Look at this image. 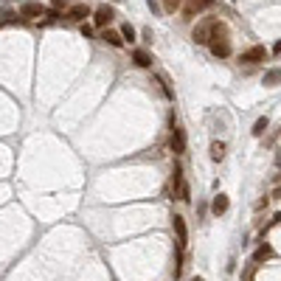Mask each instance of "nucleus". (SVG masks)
<instances>
[{"label": "nucleus", "mask_w": 281, "mask_h": 281, "mask_svg": "<svg viewBox=\"0 0 281 281\" xmlns=\"http://www.w3.org/2000/svg\"><path fill=\"white\" fill-rule=\"evenodd\" d=\"M208 48L217 59L231 56V40H228V28L222 23H211V34H208Z\"/></svg>", "instance_id": "f257e3e1"}, {"label": "nucleus", "mask_w": 281, "mask_h": 281, "mask_svg": "<svg viewBox=\"0 0 281 281\" xmlns=\"http://www.w3.org/2000/svg\"><path fill=\"white\" fill-rule=\"evenodd\" d=\"M172 228H175V236H177V250L183 253L186 245H188V228H186V220L180 217V214L172 217Z\"/></svg>", "instance_id": "f03ea898"}, {"label": "nucleus", "mask_w": 281, "mask_h": 281, "mask_svg": "<svg viewBox=\"0 0 281 281\" xmlns=\"http://www.w3.org/2000/svg\"><path fill=\"white\" fill-rule=\"evenodd\" d=\"M169 146H172V152H175V155H183V152H186V132L175 124V118H172V135H169Z\"/></svg>", "instance_id": "7ed1b4c3"}, {"label": "nucleus", "mask_w": 281, "mask_h": 281, "mask_svg": "<svg viewBox=\"0 0 281 281\" xmlns=\"http://www.w3.org/2000/svg\"><path fill=\"white\" fill-rule=\"evenodd\" d=\"M45 14V6L43 3H37V0H26L23 6H20V17L23 20H37Z\"/></svg>", "instance_id": "20e7f679"}, {"label": "nucleus", "mask_w": 281, "mask_h": 281, "mask_svg": "<svg viewBox=\"0 0 281 281\" xmlns=\"http://www.w3.org/2000/svg\"><path fill=\"white\" fill-rule=\"evenodd\" d=\"M264 56H267V48H264V45H253V48H247V51L239 53V62L253 65V62H264Z\"/></svg>", "instance_id": "39448f33"}, {"label": "nucleus", "mask_w": 281, "mask_h": 281, "mask_svg": "<svg viewBox=\"0 0 281 281\" xmlns=\"http://www.w3.org/2000/svg\"><path fill=\"white\" fill-rule=\"evenodd\" d=\"M113 17H115L113 6H98V9H96V14H93V23H96L98 28H104L107 23H113Z\"/></svg>", "instance_id": "423d86ee"}, {"label": "nucleus", "mask_w": 281, "mask_h": 281, "mask_svg": "<svg viewBox=\"0 0 281 281\" xmlns=\"http://www.w3.org/2000/svg\"><path fill=\"white\" fill-rule=\"evenodd\" d=\"M211 23H214V20H202L200 26L194 28L191 31V40L197 45H202V43H208V34H211Z\"/></svg>", "instance_id": "0eeeda50"}, {"label": "nucleus", "mask_w": 281, "mask_h": 281, "mask_svg": "<svg viewBox=\"0 0 281 281\" xmlns=\"http://www.w3.org/2000/svg\"><path fill=\"white\" fill-rule=\"evenodd\" d=\"M211 3H214V0H188V3H186V9H183V14H186V17H194L197 11L208 9Z\"/></svg>", "instance_id": "6e6552de"}, {"label": "nucleus", "mask_w": 281, "mask_h": 281, "mask_svg": "<svg viewBox=\"0 0 281 281\" xmlns=\"http://www.w3.org/2000/svg\"><path fill=\"white\" fill-rule=\"evenodd\" d=\"M180 186H183V169H180V166H175V172H172V180H169V194H172V200L177 197Z\"/></svg>", "instance_id": "1a4fd4ad"}, {"label": "nucleus", "mask_w": 281, "mask_h": 281, "mask_svg": "<svg viewBox=\"0 0 281 281\" xmlns=\"http://www.w3.org/2000/svg\"><path fill=\"white\" fill-rule=\"evenodd\" d=\"M88 14H90V9L85 6V3H76V6H70V9H68V17H70V20H76V23H82V20L88 17Z\"/></svg>", "instance_id": "9d476101"}, {"label": "nucleus", "mask_w": 281, "mask_h": 281, "mask_svg": "<svg viewBox=\"0 0 281 281\" xmlns=\"http://www.w3.org/2000/svg\"><path fill=\"white\" fill-rule=\"evenodd\" d=\"M211 211H214L217 217H222V214L228 211V197H225V194H217V197H214V202H211Z\"/></svg>", "instance_id": "9b49d317"}, {"label": "nucleus", "mask_w": 281, "mask_h": 281, "mask_svg": "<svg viewBox=\"0 0 281 281\" xmlns=\"http://www.w3.org/2000/svg\"><path fill=\"white\" fill-rule=\"evenodd\" d=\"M132 59H135V65H138V68H149V65H152V56L146 51H140V48L132 53Z\"/></svg>", "instance_id": "f8f14e48"}, {"label": "nucleus", "mask_w": 281, "mask_h": 281, "mask_svg": "<svg viewBox=\"0 0 281 281\" xmlns=\"http://www.w3.org/2000/svg\"><path fill=\"white\" fill-rule=\"evenodd\" d=\"M264 85H267V88H276V85H281V68L267 70V73H264Z\"/></svg>", "instance_id": "ddd939ff"}, {"label": "nucleus", "mask_w": 281, "mask_h": 281, "mask_svg": "<svg viewBox=\"0 0 281 281\" xmlns=\"http://www.w3.org/2000/svg\"><path fill=\"white\" fill-rule=\"evenodd\" d=\"M101 40H104V43H110L113 48H121V45H124L121 34H115V31H104V34H101Z\"/></svg>", "instance_id": "4468645a"}, {"label": "nucleus", "mask_w": 281, "mask_h": 281, "mask_svg": "<svg viewBox=\"0 0 281 281\" xmlns=\"http://www.w3.org/2000/svg\"><path fill=\"white\" fill-rule=\"evenodd\" d=\"M211 158L214 160L225 158V143H222V140H214V143H211Z\"/></svg>", "instance_id": "2eb2a0df"}, {"label": "nucleus", "mask_w": 281, "mask_h": 281, "mask_svg": "<svg viewBox=\"0 0 281 281\" xmlns=\"http://www.w3.org/2000/svg\"><path fill=\"white\" fill-rule=\"evenodd\" d=\"M267 127H270V121H267V118H259V121L253 124V135L256 138H262L264 132H267Z\"/></svg>", "instance_id": "dca6fc26"}, {"label": "nucleus", "mask_w": 281, "mask_h": 281, "mask_svg": "<svg viewBox=\"0 0 281 281\" xmlns=\"http://www.w3.org/2000/svg\"><path fill=\"white\" fill-rule=\"evenodd\" d=\"M270 256H273V247H270V245H262L259 250H256L253 262H264V259H270Z\"/></svg>", "instance_id": "f3484780"}, {"label": "nucleus", "mask_w": 281, "mask_h": 281, "mask_svg": "<svg viewBox=\"0 0 281 281\" xmlns=\"http://www.w3.org/2000/svg\"><path fill=\"white\" fill-rule=\"evenodd\" d=\"M177 200H183V202L191 200V188H188V183H186V180H183V186H180V191H177Z\"/></svg>", "instance_id": "a211bd4d"}, {"label": "nucleus", "mask_w": 281, "mask_h": 281, "mask_svg": "<svg viewBox=\"0 0 281 281\" xmlns=\"http://www.w3.org/2000/svg\"><path fill=\"white\" fill-rule=\"evenodd\" d=\"M121 40H130V43L135 40V28H132L130 23H124L121 26Z\"/></svg>", "instance_id": "6ab92c4d"}, {"label": "nucleus", "mask_w": 281, "mask_h": 281, "mask_svg": "<svg viewBox=\"0 0 281 281\" xmlns=\"http://www.w3.org/2000/svg\"><path fill=\"white\" fill-rule=\"evenodd\" d=\"M180 3H183V0H163V9L175 11V9H180Z\"/></svg>", "instance_id": "aec40b11"}, {"label": "nucleus", "mask_w": 281, "mask_h": 281, "mask_svg": "<svg viewBox=\"0 0 281 281\" xmlns=\"http://www.w3.org/2000/svg\"><path fill=\"white\" fill-rule=\"evenodd\" d=\"M273 51H276V53H281V40L276 43V48H273Z\"/></svg>", "instance_id": "412c9836"}, {"label": "nucleus", "mask_w": 281, "mask_h": 281, "mask_svg": "<svg viewBox=\"0 0 281 281\" xmlns=\"http://www.w3.org/2000/svg\"><path fill=\"white\" fill-rule=\"evenodd\" d=\"M276 222H281V214H276Z\"/></svg>", "instance_id": "4be33fe9"}, {"label": "nucleus", "mask_w": 281, "mask_h": 281, "mask_svg": "<svg viewBox=\"0 0 281 281\" xmlns=\"http://www.w3.org/2000/svg\"><path fill=\"white\" fill-rule=\"evenodd\" d=\"M191 281H202V279H200V276H194V279H191Z\"/></svg>", "instance_id": "5701e85b"}]
</instances>
